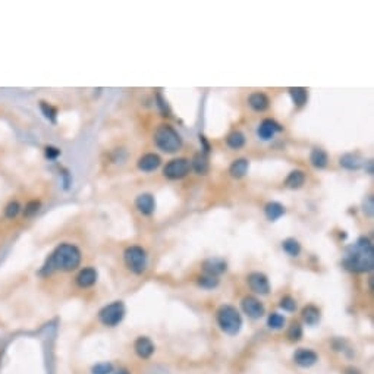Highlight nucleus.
Listing matches in <instances>:
<instances>
[{
	"mask_svg": "<svg viewBox=\"0 0 374 374\" xmlns=\"http://www.w3.org/2000/svg\"><path fill=\"white\" fill-rule=\"evenodd\" d=\"M344 266L355 273L371 271L374 267V250L370 239L360 238L355 244L349 245L345 250L342 258Z\"/></svg>",
	"mask_w": 374,
	"mask_h": 374,
	"instance_id": "nucleus-1",
	"label": "nucleus"
},
{
	"mask_svg": "<svg viewBox=\"0 0 374 374\" xmlns=\"http://www.w3.org/2000/svg\"><path fill=\"white\" fill-rule=\"evenodd\" d=\"M81 263V251L72 244H60L52 256L49 257L43 271L52 273L53 270L72 271L77 269Z\"/></svg>",
	"mask_w": 374,
	"mask_h": 374,
	"instance_id": "nucleus-2",
	"label": "nucleus"
},
{
	"mask_svg": "<svg viewBox=\"0 0 374 374\" xmlns=\"http://www.w3.org/2000/svg\"><path fill=\"white\" fill-rule=\"evenodd\" d=\"M155 145L163 150L165 153H176L182 145V140L179 134L169 125L157 127L154 132Z\"/></svg>",
	"mask_w": 374,
	"mask_h": 374,
	"instance_id": "nucleus-3",
	"label": "nucleus"
},
{
	"mask_svg": "<svg viewBox=\"0 0 374 374\" xmlns=\"http://www.w3.org/2000/svg\"><path fill=\"white\" fill-rule=\"evenodd\" d=\"M217 323H219L220 329L231 336L238 335L241 327H242L241 314L232 305H222L217 310Z\"/></svg>",
	"mask_w": 374,
	"mask_h": 374,
	"instance_id": "nucleus-4",
	"label": "nucleus"
},
{
	"mask_svg": "<svg viewBox=\"0 0 374 374\" xmlns=\"http://www.w3.org/2000/svg\"><path fill=\"white\" fill-rule=\"evenodd\" d=\"M123 260L127 267L135 274H141L147 269V253L141 246L132 245L127 248L123 253Z\"/></svg>",
	"mask_w": 374,
	"mask_h": 374,
	"instance_id": "nucleus-5",
	"label": "nucleus"
},
{
	"mask_svg": "<svg viewBox=\"0 0 374 374\" xmlns=\"http://www.w3.org/2000/svg\"><path fill=\"white\" fill-rule=\"evenodd\" d=\"M125 317V305L122 301H115L109 305L103 307L99 313V320L107 327L117 326Z\"/></svg>",
	"mask_w": 374,
	"mask_h": 374,
	"instance_id": "nucleus-6",
	"label": "nucleus"
},
{
	"mask_svg": "<svg viewBox=\"0 0 374 374\" xmlns=\"http://www.w3.org/2000/svg\"><path fill=\"white\" fill-rule=\"evenodd\" d=\"M191 163L188 159H173L163 169V175L169 179H181L190 173Z\"/></svg>",
	"mask_w": 374,
	"mask_h": 374,
	"instance_id": "nucleus-7",
	"label": "nucleus"
},
{
	"mask_svg": "<svg viewBox=\"0 0 374 374\" xmlns=\"http://www.w3.org/2000/svg\"><path fill=\"white\" fill-rule=\"evenodd\" d=\"M248 285L251 291H254L256 294H260V295H267L270 292V284H269L267 276L260 271H254L248 276Z\"/></svg>",
	"mask_w": 374,
	"mask_h": 374,
	"instance_id": "nucleus-8",
	"label": "nucleus"
},
{
	"mask_svg": "<svg viewBox=\"0 0 374 374\" xmlns=\"http://www.w3.org/2000/svg\"><path fill=\"white\" fill-rule=\"evenodd\" d=\"M242 310L251 319H260L264 316V305L254 297H245L242 299Z\"/></svg>",
	"mask_w": 374,
	"mask_h": 374,
	"instance_id": "nucleus-9",
	"label": "nucleus"
},
{
	"mask_svg": "<svg viewBox=\"0 0 374 374\" xmlns=\"http://www.w3.org/2000/svg\"><path fill=\"white\" fill-rule=\"evenodd\" d=\"M282 127L277 123V122H274V120H271V119H264L263 122H261V125L258 127V137L261 138V140H271L273 137H274V134L276 132H279V131H282Z\"/></svg>",
	"mask_w": 374,
	"mask_h": 374,
	"instance_id": "nucleus-10",
	"label": "nucleus"
},
{
	"mask_svg": "<svg viewBox=\"0 0 374 374\" xmlns=\"http://www.w3.org/2000/svg\"><path fill=\"white\" fill-rule=\"evenodd\" d=\"M294 360H295V362H297L299 367H311V365H314V364L317 362L319 357H317V354H316L314 351H311V349L301 348L295 352Z\"/></svg>",
	"mask_w": 374,
	"mask_h": 374,
	"instance_id": "nucleus-11",
	"label": "nucleus"
},
{
	"mask_svg": "<svg viewBox=\"0 0 374 374\" xmlns=\"http://www.w3.org/2000/svg\"><path fill=\"white\" fill-rule=\"evenodd\" d=\"M134 348H135V352H137V355L140 358H150L153 355V352H154L153 342L148 337H145V336H141V337H138L135 340Z\"/></svg>",
	"mask_w": 374,
	"mask_h": 374,
	"instance_id": "nucleus-12",
	"label": "nucleus"
},
{
	"mask_svg": "<svg viewBox=\"0 0 374 374\" xmlns=\"http://www.w3.org/2000/svg\"><path fill=\"white\" fill-rule=\"evenodd\" d=\"M203 270L206 271L207 274L216 277L217 274L226 271V261H223L222 258H208L203 263Z\"/></svg>",
	"mask_w": 374,
	"mask_h": 374,
	"instance_id": "nucleus-13",
	"label": "nucleus"
},
{
	"mask_svg": "<svg viewBox=\"0 0 374 374\" xmlns=\"http://www.w3.org/2000/svg\"><path fill=\"white\" fill-rule=\"evenodd\" d=\"M135 206L142 214L148 216V214H151L154 211L155 208L154 197L151 194H141V195H138V198L135 201Z\"/></svg>",
	"mask_w": 374,
	"mask_h": 374,
	"instance_id": "nucleus-14",
	"label": "nucleus"
},
{
	"mask_svg": "<svg viewBox=\"0 0 374 374\" xmlns=\"http://www.w3.org/2000/svg\"><path fill=\"white\" fill-rule=\"evenodd\" d=\"M97 282V271L92 267H85L78 273L77 284L81 288H90Z\"/></svg>",
	"mask_w": 374,
	"mask_h": 374,
	"instance_id": "nucleus-15",
	"label": "nucleus"
},
{
	"mask_svg": "<svg viewBox=\"0 0 374 374\" xmlns=\"http://www.w3.org/2000/svg\"><path fill=\"white\" fill-rule=\"evenodd\" d=\"M159 166H160V157L154 153L142 155L138 160V169H141L142 172H153Z\"/></svg>",
	"mask_w": 374,
	"mask_h": 374,
	"instance_id": "nucleus-16",
	"label": "nucleus"
},
{
	"mask_svg": "<svg viewBox=\"0 0 374 374\" xmlns=\"http://www.w3.org/2000/svg\"><path fill=\"white\" fill-rule=\"evenodd\" d=\"M248 103L250 106L254 109V110H257V112H263V110H266L267 107H269V97L264 94V92H253L251 96H250V99H248Z\"/></svg>",
	"mask_w": 374,
	"mask_h": 374,
	"instance_id": "nucleus-17",
	"label": "nucleus"
},
{
	"mask_svg": "<svg viewBox=\"0 0 374 374\" xmlns=\"http://www.w3.org/2000/svg\"><path fill=\"white\" fill-rule=\"evenodd\" d=\"M340 166L348 170H358L362 166V159L358 154H344L339 160Z\"/></svg>",
	"mask_w": 374,
	"mask_h": 374,
	"instance_id": "nucleus-18",
	"label": "nucleus"
},
{
	"mask_svg": "<svg viewBox=\"0 0 374 374\" xmlns=\"http://www.w3.org/2000/svg\"><path fill=\"white\" fill-rule=\"evenodd\" d=\"M310 160L311 165H313L314 168L323 169L326 168L327 163H329V155H327V153H326L323 148H314V150L311 151Z\"/></svg>",
	"mask_w": 374,
	"mask_h": 374,
	"instance_id": "nucleus-19",
	"label": "nucleus"
},
{
	"mask_svg": "<svg viewBox=\"0 0 374 374\" xmlns=\"http://www.w3.org/2000/svg\"><path fill=\"white\" fill-rule=\"evenodd\" d=\"M305 182V173L302 170H294L289 173V176L286 178L285 181V185L291 190H298L304 185Z\"/></svg>",
	"mask_w": 374,
	"mask_h": 374,
	"instance_id": "nucleus-20",
	"label": "nucleus"
},
{
	"mask_svg": "<svg viewBox=\"0 0 374 374\" xmlns=\"http://www.w3.org/2000/svg\"><path fill=\"white\" fill-rule=\"evenodd\" d=\"M248 166H250V163H248L246 159H238V160H235L232 165H231L229 172H231V175H232L233 178L239 179V178L245 176V173L248 172Z\"/></svg>",
	"mask_w": 374,
	"mask_h": 374,
	"instance_id": "nucleus-21",
	"label": "nucleus"
},
{
	"mask_svg": "<svg viewBox=\"0 0 374 374\" xmlns=\"http://www.w3.org/2000/svg\"><path fill=\"white\" fill-rule=\"evenodd\" d=\"M264 211H266V216H267V219L270 220V222H274V220L280 219L282 216L285 214V207L280 204V203H276V201H271L269 203L266 208H264Z\"/></svg>",
	"mask_w": 374,
	"mask_h": 374,
	"instance_id": "nucleus-22",
	"label": "nucleus"
},
{
	"mask_svg": "<svg viewBox=\"0 0 374 374\" xmlns=\"http://www.w3.org/2000/svg\"><path fill=\"white\" fill-rule=\"evenodd\" d=\"M302 319L308 326H316L320 322V310L316 305H307L302 310Z\"/></svg>",
	"mask_w": 374,
	"mask_h": 374,
	"instance_id": "nucleus-23",
	"label": "nucleus"
},
{
	"mask_svg": "<svg viewBox=\"0 0 374 374\" xmlns=\"http://www.w3.org/2000/svg\"><path fill=\"white\" fill-rule=\"evenodd\" d=\"M191 166H193V169L197 173L206 175L208 172V159H207V155L204 153H198V154L194 155Z\"/></svg>",
	"mask_w": 374,
	"mask_h": 374,
	"instance_id": "nucleus-24",
	"label": "nucleus"
},
{
	"mask_svg": "<svg viewBox=\"0 0 374 374\" xmlns=\"http://www.w3.org/2000/svg\"><path fill=\"white\" fill-rule=\"evenodd\" d=\"M226 142H228V145H229L231 148H233V150H238V148L244 147V144H245V137H244V134H242V132H239V131H233V132H231V134L228 135Z\"/></svg>",
	"mask_w": 374,
	"mask_h": 374,
	"instance_id": "nucleus-25",
	"label": "nucleus"
},
{
	"mask_svg": "<svg viewBox=\"0 0 374 374\" xmlns=\"http://www.w3.org/2000/svg\"><path fill=\"white\" fill-rule=\"evenodd\" d=\"M289 92L292 96V100L294 103L297 104L298 107L304 106L307 103V99H308V92L305 88H301V87H295V88H289Z\"/></svg>",
	"mask_w": 374,
	"mask_h": 374,
	"instance_id": "nucleus-26",
	"label": "nucleus"
},
{
	"mask_svg": "<svg viewBox=\"0 0 374 374\" xmlns=\"http://www.w3.org/2000/svg\"><path fill=\"white\" fill-rule=\"evenodd\" d=\"M284 246V251L286 254H289L291 257H297L298 254L301 253V245L295 238H288L282 242Z\"/></svg>",
	"mask_w": 374,
	"mask_h": 374,
	"instance_id": "nucleus-27",
	"label": "nucleus"
},
{
	"mask_svg": "<svg viewBox=\"0 0 374 374\" xmlns=\"http://www.w3.org/2000/svg\"><path fill=\"white\" fill-rule=\"evenodd\" d=\"M285 320L284 316H280L279 313H271L270 316L267 317V324H269V327L271 329H276V330H279V329H282L285 326Z\"/></svg>",
	"mask_w": 374,
	"mask_h": 374,
	"instance_id": "nucleus-28",
	"label": "nucleus"
},
{
	"mask_svg": "<svg viewBox=\"0 0 374 374\" xmlns=\"http://www.w3.org/2000/svg\"><path fill=\"white\" fill-rule=\"evenodd\" d=\"M198 285L201 288H206V289H213L219 285V279L214 277V276H210V274H206V276H201L198 277Z\"/></svg>",
	"mask_w": 374,
	"mask_h": 374,
	"instance_id": "nucleus-29",
	"label": "nucleus"
},
{
	"mask_svg": "<svg viewBox=\"0 0 374 374\" xmlns=\"http://www.w3.org/2000/svg\"><path fill=\"white\" fill-rule=\"evenodd\" d=\"M19 210H21L19 203H18V201H11V203L6 206V208H5V216H6L8 219H15V217L18 216Z\"/></svg>",
	"mask_w": 374,
	"mask_h": 374,
	"instance_id": "nucleus-30",
	"label": "nucleus"
},
{
	"mask_svg": "<svg viewBox=\"0 0 374 374\" xmlns=\"http://www.w3.org/2000/svg\"><path fill=\"white\" fill-rule=\"evenodd\" d=\"M288 337H289L291 340H294V342H297V340H299V339L302 337V327H301L299 323H294V324L289 327V330H288Z\"/></svg>",
	"mask_w": 374,
	"mask_h": 374,
	"instance_id": "nucleus-31",
	"label": "nucleus"
},
{
	"mask_svg": "<svg viewBox=\"0 0 374 374\" xmlns=\"http://www.w3.org/2000/svg\"><path fill=\"white\" fill-rule=\"evenodd\" d=\"M92 374H110L113 371V365L110 362H100L92 367Z\"/></svg>",
	"mask_w": 374,
	"mask_h": 374,
	"instance_id": "nucleus-32",
	"label": "nucleus"
},
{
	"mask_svg": "<svg viewBox=\"0 0 374 374\" xmlns=\"http://www.w3.org/2000/svg\"><path fill=\"white\" fill-rule=\"evenodd\" d=\"M280 308L285 311H295L297 310V301L294 299L292 297H284L282 299H280Z\"/></svg>",
	"mask_w": 374,
	"mask_h": 374,
	"instance_id": "nucleus-33",
	"label": "nucleus"
},
{
	"mask_svg": "<svg viewBox=\"0 0 374 374\" xmlns=\"http://www.w3.org/2000/svg\"><path fill=\"white\" fill-rule=\"evenodd\" d=\"M40 210V203L39 201H29L28 204L25 206V211H24V214H25L26 217H33L34 214H37V211Z\"/></svg>",
	"mask_w": 374,
	"mask_h": 374,
	"instance_id": "nucleus-34",
	"label": "nucleus"
},
{
	"mask_svg": "<svg viewBox=\"0 0 374 374\" xmlns=\"http://www.w3.org/2000/svg\"><path fill=\"white\" fill-rule=\"evenodd\" d=\"M41 109H43V112L46 113V117H49L50 120L54 122V119H56V112H54V109H52L50 106H47L44 102L41 103Z\"/></svg>",
	"mask_w": 374,
	"mask_h": 374,
	"instance_id": "nucleus-35",
	"label": "nucleus"
},
{
	"mask_svg": "<svg viewBox=\"0 0 374 374\" xmlns=\"http://www.w3.org/2000/svg\"><path fill=\"white\" fill-rule=\"evenodd\" d=\"M364 213L367 216H373V197L371 195L368 198H365V201H364Z\"/></svg>",
	"mask_w": 374,
	"mask_h": 374,
	"instance_id": "nucleus-36",
	"label": "nucleus"
},
{
	"mask_svg": "<svg viewBox=\"0 0 374 374\" xmlns=\"http://www.w3.org/2000/svg\"><path fill=\"white\" fill-rule=\"evenodd\" d=\"M60 154V150L59 148H56V147H47L46 148V157L47 159H56V157H59Z\"/></svg>",
	"mask_w": 374,
	"mask_h": 374,
	"instance_id": "nucleus-37",
	"label": "nucleus"
},
{
	"mask_svg": "<svg viewBox=\"0 0 374 374\" xmlns=\"http://www.w3.org/2000/svg\"><path fill=\"white\" fill-rule=\"evenodd\" d=\"M157 100H159V107L162 109V112L165 113V116H169V109H168V104H166V102L162 99V96L159 94L157 96Z\"/></svg>",
	"mask_w": 374,
	"mask_h": 374,
	"instance_id": "nucleus-38",
	"label": "nucleus"
},
{
	"mask_svg": "<svg viewBox=\"0 0 374 374\" xmlns=\"http://www.w3.org/2000/svg\"><path fill=\"white\" fill-rule=\"evenodd\" d=\"M367 163H368V173L371 175V173H373V162L370 160V162H367Z\"/></svg>",
	"mask_w": 374,
	"mask_h": 374,
	"instance_id": "nucleus-39",
	"label": "nucleus"
},
{
	"mask_svg": "<svg viewBox=\"0 0 374 374\" xmlns=\"http://www.w3.org/2000/svg\"><path fill=\"white\" fill-rule=\"evenodd\" d=\"M115 374H129L128 370H125V368H120V370H117Z\"/></svg>",
	"mask_w": 374,
	"mask_h": 374,
	"instance_id": "nucleus-40",
	"label": "nucleus"
}]
</instances>
